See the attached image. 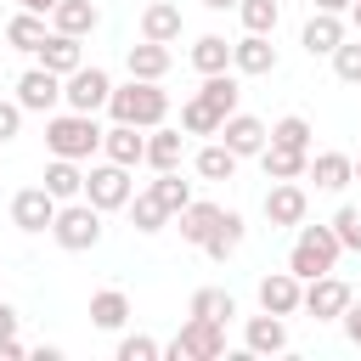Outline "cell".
Here are the masks:
<instances>
[{
    "mask_svg": "<svg viewBox=\"0 0 361 361\" xmlns=\"http://www.w3.org/2000/svg\"><path fill=\"white\" fill-rule=\"evenodd\" d=\"M107 96H113L107 68H73V73L62 79V102H68L73 113H96V107H107Z\"/></svg>",
    "mask_w": 361,
    "mask_h": 361,
    "instance_id": "7",
    "label": "cell"
},
{
    "mask_svg": "<svg viewBox=\"0 0 361 361\" xmlns=\"http://www.w3.org/2000/svg\"><path fill=\"white\" fill-rule=\"evenodd\" d=\"M259 310H271V316H293V310H305V282H299L293 271H271V276H259Z\"/></svg>",
    "mask_w": 361,
    "mask_h": 361,
    "instance_id": "10",
    "label": "cell"
},
{
    "mask_svg": "<svg viewBox=\"0 0 361 361\" xmlns=\"http://www.w3.org/2000/svg\"><path fill=\"white\" fill-rule=\"evenodd\" d=\"M51 23H56L62 34H79V39H85V34L102 23V11H96L90 0H56V6H51Z\"/></svg>",
    "mask_w": 361,
    "mask_h": 361,
    "instance_id": "26",
    "label": "cell"
},
{
    "mask_svg": "<svg viewBox=\"0 0 361 361\" xmlns=\"http://www.w3.org/2000/svg\"><path fill=\"white\" fill-rule=\"evenodd\" d=\"M237 17H243V28H248V34H276L282 6H276V0H237Z\"/></svg>",
    "mask_w": 361,
    "mask_h": 361,
    "instance_id": "36",
    "label": "cell"
},
{
    "mask_svg": "<svg viewBox=\"0 0 361 361\" xmlns=\"http://www.w3.org/2000/svg\"><path fill=\"white\" fill-rule=\"evenodd\" d=\"M259 164H265V180H299V175H310V152H299V147H276V141H265Z\"/></svg>",
    "mask_w": 361,
    "mask_h": 361,
    "instance_id": "19",
    "label": "cell"
},
{
    "mask_svg": "<svg viewBox=\"0 0 361 361\" xmlns=\"http://www.w3.org/2000/svg\"><path fill=\"white\" fill-rule=\"evenodd\" d=\"M333 73H338L344 85H361V39H344V45L333 51Z\"/></svg>",
    "mask_w": 361,
    "mask_h": 361,
    "instance_id": "39",
    "label": "cell"
},
{
    "mask_svg": "<svg viewBox=\"0 0 361 361\" xmlns=\"http://www.w3.org/2000/svg\"><path fill=\"white\" fill-rule=\"evenodd\" d=\"M124 62H130V79H164L175 56H169V45L141 39V45H130V51H124Z\"/></svg>",
    "mask_w": 361,
    "mask_h": 361,
    "instance_id": "22",
    "label": "cell"
},
{
    "mask_svg": "<svg viewBox=\"0 0 361 361\" xmlns=\"http://www.w3.org/2000/svg\"><path fill=\"white\" fill-rule=\"evenodd\" d=\"M102 152H107L113 164H124V169L147 164V135H141V124H113V130H102Z\"/></svg>",
    "mask_w": 361,
    "mask_h": 361,
    "instance_id": "16",
    "label": "cell"
},
{
    "mask_svg": "<svg viewBox=\"0 0 361 361\" xmlns=\"http://www.w3.org/2000/svg\"><path fill=\"white\" fill-rule=\"evenodd\" d=\"M51 6H56V0H23V11H39V17H45Z\"/></svg>",
    "mask_w": 361,
    "mask_h": 361,
    "instance_id": "47",
    "label": "cell"
},
{
    "mask_svg": "<svg viewBox=\"0 0 361 361\" xmlns=\"http://www.w3.org/2000/svg\"><path fill=\"white\" fill-rule=\"evenodd\" d=\"M23 124V102H0V141H11Z\"/></svg>",
    "mask_w": 361,
    "mask_h": 361,
    "instance_id": "42",
    "label": "cell"
},
{
    "mask_svg": "<svg viewBox=\"0 0 361 361\" xmlns=\"http://www.w3.org/2000/svg\"><path fill=\"white\" fill-rule=\"evenodd\" d=\"M6 45H17V51H39V45H45V17H39V11H17V17L6 23Z\"/></svg>",
    "mask_w": 361,
    "mask_h": 361,
    "instance_id": "32",
    "label": "cell"
},
{
    "mask_svg": "<svg viewBox=\"0 0 361 361\" xmlns=\"http://www.w3.org/2000/svg\"><path fill=\"white\" fill-rule=\"evenodd\" d=\"M310 180H316L322 192H344V186L355 180V158H344V152H316V158H310Z\"/></svg>",
    "mask_w": 361,
    "mask_h": 361,
    "instance_id": "23",
    "label": "cell"
},
{
    "mask_svg": "<svg viewBox=\"0 0 361 361\" xmlns=\"http://www.w3.org/2000/svg\"><path fill=\"white\" fill-rule=\"evenodd\" d=\"M6 338H17V310L0 299V344H6Z\"/></svg>",
    "mask_w": 361,
    "mask_h": 361,
    "instance_id": "44",
    "label": "cell"
},
{
    "mask_svg": "<svg viewBox=\"0 0 361 361\" xmlns=\"http://www.w3.org/2000/svg\"><path fill=\"white\" fill-rule=\"evenodd\" d=\"M197 175H203V180H231V175H237V152H231L226 141H209V147L197 152Z\"/></svg>",
    "mask_w": 361,
    "mask_h": 361,
    "instance_id": "34",
    "label": "cell"
},
{
    "mask_svg": "<svg viewBox=\"0 0 361 361\" xmlns=\"http://www.w3.org/2000/svg\"><path fill=\"white\" fill-rule=\"evenodd\" d=\"M186 316H209V322H231V316H237V299H231L226 288H197V293H192V305H186Z\"/></svg>",
    "mask_w": 361,
    "mask_h": 361,
    "instance_id": "33",
    "label": "cell"
},
{
    "mask_svg": "<svg viewBox=\"0 0 361 361\" xmlns=\"http://www.w3.org/2000/svg\"><path fill=\"white\" fill-rule=\"evenodd\" d=\"M17 102H23V113H51V107L62 102V73L28 68V73L17 79Z\"/></svg>",
    "mask_w": 361,
    "mask_h": 361,
    "instance_id": "11",
    "label": "cell"
},
{
    "mask_svg": "<svg viewBox=\"0 0 361 361\" xmlns=\"http://www.w3.org/2000/svg\"><path fill=\"white\" fill-rule=\"evenodd\" d=\"M45 147H51V158H90L96 147H102V130H96V118L90 113H56V118H45Z\"/></svg>",
    "mask_w": 361,
    "mask_h": 361,
    "instance_id": "3",
    "label": "cell"
},
{
    "mask_svg": "<svg viewBox=\"0 0 361 361\" xmlns=\"http://www.w3.org/2000/svg\"><path fill=\"white\" fill-rule=\"evenodd\" d=\"M305 209H310V197H305L299 180H271V192H265V220L271 226H299Z\"/></svg>",
    "mask_w": 361,
    "mask_h": 361,
    "instance_id": "13",
    "label": "cell"
},
{
    "mask_svg": "<svg viewBox=\"0 0 361 361\" xmlns=\"http://www.w3.org/2000/svg\"><path fill=\"white\" fill-rule=\"evenodd\" d=\"M85 197H90L102 214H113V209H130V197H135V186H130V169L107 158L102 169H90V175H85Z\"/></svg>",
    "mask_w": 361,
    "mask_h": 361,
    "instance_id": "6",
    "label": "cell"
},
{
    "mask_svg": "<svg viewBox=\"0 0 361 361\" xmlns=\"http://www.w3.org/2000/svg\"><path fill=\"white\" fill-rule=\"evenodd\" d=\"M192 68H197V73H226V68H231V39L197 34V39H192Z\"/></svg>",
    "mask_w": 361,
    "mask_h": 361,
    "instance_id": "27",
    "label": "cell"
},
{
    "mask_svg": "<svg viewBox=\"0 0 361 361\" xmlns=\"http://www.w3.org/2000/svg\"><path fill=\"white\" fill-rule=\"evenodd\" d=\"M220 203H186L180 214H175V226H180V243H192V248H203L209 243V231L220 226Z\"/></svg>",
    "mask_w": 361,
    "mask_h": 361,
    "instance_id": "20",
    "label": "cell"
},
{
    "mask_svg": "<svg viewBox=\"0 0 361 361\" xmlns=\"http://www.w3.org/2000/svg\"><path fill=\"white\" fill-rule=\"evenodd\" d=\"M271 141H276V147H299V152H310V118H299V113L276 118V124H271Z\"/></svg>",
    "mask_w": 361,
    "mask_h": 361,
    "instance_id": "37",
    "label": "cell"
},
{
    "mask_svg": "<svg viewBox=\"0 0 361 361\" xmlns=\"http://www.w3.org/2000/svg\"><path fill=\"white\" fill-rule=\"evenodd\" d=\"M130 220H135V231H147V237H152V231H164V226H169V209H164V197L147 186V192H135V197H130Z\"/></svg>",
    "mask_w": 361,
    "mask_h": 361,
    "instance_id": "30",
    "label": "cell"
},
{
    "mask_svg": "<svg viewBox=\"0 0 361 361\" xmlns=\"http://www.w3.org/2000/svg\"><path fill=\"white\" fill-rule=\"evenodd\" d=\"M316 11H350V0H310Z\"/></svg>",
    "mask_w": 361,
    "mask_h": 361,
    "instance_id": "46",
    "label": "cell"
},
{
    "mask_svg": "<svg viewBox=\"0 0 361 361\" xmlns=\"http://www.w3.org/2000/svg\"><path fill=\"white\" fill-rule=\"evenodd\" d=\"M152 355H164L158 338H147V333H124L118 338V361H152Z\"/></svg>",
    "mask_w": 361,
    "mask_h": 361,
    "instance_id": "40",
    "label": "cell"
},
{
    "mask_svg": "<svg viewBox=\"0 0 361 361\" xmlns=\"http://www.w3.org/2000/svg\"><path fill=\"white\" fill-rule=\"evenodd\" d=\"M350 299H355V293H350V282H344V276H333V271L305 282V310H310L316 322H338V316L350 310Z\"/></svg>",
    "mask_w": 361,
    "mask_h": 361,
    "instance_id": "8",
    "label": "cell"
},
{
    "mask_svg": "<svg viewBox=\"0 0 361 361\" xmlns=\"http://www.w3.org/2000/svg\"><path fill=\"white\" fill-rule=\"evenodd\" d=\"M243 344L254 350V355H282L288 350V322L282 316H248V327H243Z\"/></svg>",
    "mask_w": 361,
    "mask_h": 361,
    "instance_id": "18",
    "label": "cell"
},
{
    "mask_svg": "<svg viewBox=\"0 0 361 361\" xmlns=\"http://www.w3.org/2000/svg\"><path fill=\"white\" fill-rule=\"evenodd\" d=\"M333 231H338V243H344V248H355V254H361V209H350V203H344V209L333 214Z\"/></svg>",
    "mask_w": 361,
    "mask_h": 361,
    "instance_id": "41",
    "label": "cell"
},
{
    "mask_svg": "<svg viewBox=\"0 0 361 361\" xmlns=\"http://www.w3.org/2000/svg\"><path fill=\"white\" fill-rule=\"evenodd\" d=\"M124 322H130V293H124V288H102V293H90V327L118 333Z\"/></svg>",
    "mask_w": 361,
    "mask_h": 361,
    "instance_id": "21",
    "label": "cell"
},
{
    "mask_svg": "<svg viewBox=\"0 0 361 361\" xmlns=\"http://www.w3.org/2000/svg\"><path fill=\"white\" fill-rule=\"evenodd\" d=\"M45 192H51L56 203H73V197H85L79 158H51V164H45Z\"/></svg>",
    "mask_w": 361,
    "mask_h": 361,
    "instance_id": "24",
    "label": "cell"
},
{
    "mask_svg": "<svg viewBox=\"0 0 361 361\" xmlns=\"http://www.w3.org/2000/svg\"><path fill=\"white\" fill-rule=\"evenodd\" d=\"M17 355H23V344H17V338H6V344H0V361H17Z\"/></svg>",
    "mask_w": 361,
    "mask_h": 361,
    "instance_id": "45",
    "label": "cell"
},
{
    "mask_svg": "<svg viewBox=\"0 0 361 361\" xmlns=\"http://www.w3.org/2000/svg\"><path fill=\"white\" fill-rule=\"evenodd\" d=\"M355 180H361V158H355Z\"/></svg>",
    "mask_w": 361,
    "mask_h": 361,
    "instance_id": "50",
    "label": "cell"
},
{
    "mask_svg": "<svg viewBox=\"0 0 361 361\" xmlns=\"http://www.w3.org/2000/svg\"><path fill=\"white\" fill-rule=\"evenodd\" d=\"M39 56V68H51V73H73V68H85V51H79V34H62V28H51L45 34V45L34 51Z\"/></svg>",
    "mask_w": 361,
    "mask_h": 361,
    "instance_id": "15",
    "label": "cell"
},
{
    "mask_svg": "<svg viewBox=\"0 0 361 361\" xmlns=\"http://www.w3.org/2000/svg\"><path fill=\"white\" fill-rule=\"evenodd\" d=\"M237 248H243V214H231V209H226V214H220V226L209 231L203 254H209V259H231Z\"/></svg>",
    "mask_w": 361,
    "mask_h": 361,
    "instance_id": "31",
    "label": "cell"
},
{
    "mask_svg": "<svg viewBox=\"0 0 361 361\" xmlns=\"http://www.w3.org/2000/svg\"><path fill=\"white\" fill-rule=\"evenodd\" d=\"M220 141H226L237 158H259V152H265V141H271V130H265L254 113H231V118L220 124Z\"/></svg>",
    "mask_w": 361,
    "mask_h": 361,
    "instance_id": "12",
    "label": "cell"
},
{
    "mask_svg": "<svg viewBox=\"0 0 361 361\" xmlns=\"http://www.w3.org/2000/svg\"><path fill=\"white\" fill-rule=\"evenodd\" d=\"M175 361H214L226 355V322H209V316H186L175 344H169Z\"/></svg>",
    "mask_w": 361,
    "mask_h": 361,
    "instance_id": "5",
    "label": "cell"
},
{
    "mask_svg": "<svg viewBox=\"0 0 361 361\" xmlns=\"http://www.w3.org/2000/svg\"><path fill=\"white\" fill-rule=\"evenodd\" d=\"M107 113H113V124H141V130H158V124L169 118V90H158V79H130V85H113Z\"/></svg>",
    "mask_w": 361,
    "mask_h": 361,
    "instance_id": "1",
    "label": "cell"
},
{
    "mask_svg": "<svg viewBox=\"0 0 361 361\" xmlns=\"http://www.w3.org/2000/svg\"><path fill=\"white\" fill-rule=\"evenodd\" d=\"M141 39H158V45L180 39V6H169V0H152V6L141 11Z\"/></svg>",
    "mask_w": 361,
    "mask_h": 361,
    "instance_id": "25",
    "label": "cell"
},
{
    "mask_svg": "<svg viewBox=\"0 0 361 361\" xmlns=\"http://www.w3.org/2000/svg\"><path fill=\"white\" fill-rule=\"evenodd\" d=\"M338 254H344V243H338L333 226H305V220H299V237H293V248H288V271H293L299 282H310V276H327V271L338 265Z\"/></svg>",
    "mask_w": 361,
    "mask_h": 361,
    "instance_id": "2",
    "label": "cell"
},
{
    "mask_svg": "<svg viewBox=\"0 0 361 361\" xmlns=\"http://www.w3.org/2000/svg\"><path fill=\"white\" fill-rule=\"evenodd\" d=\"M231 68H237V73H276V45H271V34H243V39L231 45Z\"/></svg>",
    "mask_w": 361,
    "mask_h": 361,
    "instance_id": "17",
    "label": "cell"
},
{
    "mask_svg": "<svg viewBox=\"0 0 361 361\" xmlns=\"http://www.w3.org/2000/svg\"><path fill=\"white\" fill-rule=\"evenodd\" d=\"M180 152H186V135H180V130H164V124H158V130L147 135V164H152V169H180Z\"/></svg>",
    "mask_w": 361,
    "mask_h": 361,
    "instance_id": "29",
    "label": "cell"
},
{
    "mask_svg": "<svg viewBox=\"0 0 361 361\" xmlns=\"http://www.w3.org/2000/svg\"><path fill=\"white\" fill-rule=\"evenodd\" d=\"M350 23H355V28H361V0H350Z\"/></svg>",
    "mask_w": 361,
    "mask_h": 361,
    "instance_id": "49",
    "label": "cell"
},
{
    "mask_svg": "<svg viewBox=\"0 0 361 361\" xmlns=\"http://www.w3.org/2000/svg\"><path fill=\"white\" fill-rule=\"evenodd\" d=\"M299 45H305L310 56H333V51L344 45V11H310Z\"/></svg>",
    "mask_w": 361,
    "mask_h": 361,
    "instance_id": "14",
    "label": "cell"
},
{
    "mask_svg": "<svg viewBox=\"0 0 361 361\" xmlns=\"http://www.w3.org/2000/svg\"><path fill=\"white\" fill-rule=\"evenodd\" d=\"M56 209H62V203H56L45 186H23V192L11 197V226H17V231H51Z\"/></svg>",
    "mask_w": 361,
    "mask_h": 361,
    "instance_id": "9",
    "label": "cell"
},
{
    "mask_svg": "<svg viewBox=\"0 0 361 361\" xmlns=\"http://www.w3.org/2000/svg\"><path fill=\"white\" fill-rule=\"evenodd\" d=\"M197 96H203L220 118H231V113H237V102H243V85H237L231 73H203V90H197Z\"/></svg>",
    "mask_w": 361,
    "mask_h": 361,
    "instance_id": "28",
    "label": "cell"
},
{
    "mask_svg": "<svg viewBox=\"0 0 361 361\" xmlns=\"http://www.w3.org/2000/svg\"><path fill=\"white\" fill-rule=\"evenodd\" d=\"M220 124H226V118H220L203 96H192V102L180 107V130H186V135H220Z\"/></svg>",
    "mask_w": 361,
    "mask_h": 361,
    "instance_id": "35",
    "label": "cell"
},
{
    "mask_svg": "<svg viewBox=\"0 0 361 361\" xmlns=\"http://www.w3.org/2000/svg\"><path fill=\"white\" fill-rule=\"evenodd\" d=\"M51 237H56V248H68V254L96 248V243H102V209H96L90 197H85V203H62L56 220H51Z\"/></svg>",
    "mask_w": 361,
    "mask_h": 361,
    "instance_id": "4",
    "label": "cell"
},
{
    "mask_svg": "<svg viewBox=\"0 0 361 361\" xmlns=\"http://www.w3.org/2000/svg\"><path fill=\"white\" fill-rule=\"evenodd\" d=\"M152 192L164 197V209H169V214H180V209L192 203V186H186V180H180L175 169H158V180H152Z\"/></svg>",
    "mask_w": 361,
    "mask_h": 361,
    "instance_id": "38",
    "label": "cell"
},
{
    "mask_svg": "<svg viewBox=\"0 0 361 361\" xmlns=\"http://www.w3.org/2000/svg\"><path fill=\"white\" fill-rule=\"evenodd\" d=\"M209 11H237V0H203Z\"/></svg>",
    "mask_w": 361,
    "mask_h": 361,
    "instance_id": "48",
    "label": "cell"
},
{
    "mask_svg": "<svg viewBox=\"0 0 361 361\" xmlns=\"http://www.w3.org/2000/svg\"><path fill=\"white\" fill-rule=\"evenodd\" d=\"M338 322H344V338H350V344L361 350V305H355V299H350V310H344Z\"/></svg>",
    "mask_w": 361,
    "mask_h": 361,
    "instance_id": "43",
    "label": "cell"
}]
</instances>
